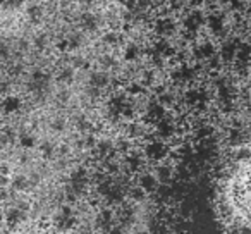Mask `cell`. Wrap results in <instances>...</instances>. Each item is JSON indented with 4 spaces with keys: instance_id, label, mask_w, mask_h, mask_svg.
Here are the masks:
<instances>
[{
    "instance_id": "cell-4",
    "label": "cell",
    "mask_w": 251,
    "mask_h": 234,
    "mask_svg": "<svg viewBox=\"0 0 251 234\" xmlns=\"http://www.w3.org/2000/svg\"><path fill=\"white\" fill-rule=\"evenodd\" d=\"M108 84V76L105 73H93L90 78V88H95V90H103Z\"/></svg>"
},
{
    "instance_id": "cell-13",
    "label": "cell",
    "mask_w": 251,
    "mask_h": 234,
    "mask_svg": "<svg viewBox=\"0 0 251 234\" xmlns=\"http://www.w3.org/2000/svg\"><path fill=\"white\" fill-rule=\"evenodd\" d=\"M174 79L181 81V83H186V81L193 79V69H191V67H188V66L179 67V69L174 73Z\"/></svg>"
},
{
    "instance_id": "cell-10",
    "label": "cell",
    "mask_w": 251,
    "mask_h": 234,
    "mask_svg": "<svg viewBox=\"0 0 251 234\" xmlns=\"http://www.w3.org/2000/svg\"><path fill=\"white\" fill-rule=\"evenodd\" d=\"M236 52H237V42H227L222 47V59L226 62H230L236 57Z\"/></svg>"
},
{
    "instance_id": "cell-40",
    "label": "cell",
    "mask_w": 251,
    "mask_h": 234,
    "mask_svg": "<svg viewBox=\"0 0 251 234\" xmlns=\"http://www.w3.org/2000/svg\"><path fill=\"white\" fill-rule=\"evenodd\" d=\"M248 12H250V16H251V7H250V9H248Z\"/></svg>"
},
{
    "instance_id": "cell-2",
    "label": "cell",
    "mask_w": 251,
    "mask_h": 234,
    "mask_svg": "<svg viewBox=\"0 0 251 234\" xmlns=\"http://www.w3.org/2000/svg\"><path fill=\"white\" fill-rule=\"evenodd\" d=\"M147 155L153 160H160L167 155V147L164 143H158V141H153L147 147Z\"/></svg>"
},
{
    "instance_id": "cell-14",
    "label": "cell",
    "mask_w": 251,
    "mask_h": 234,
    "mask_svg": "<svg viewBox=\"0 0 251 234\" xmlns=\"http://www.w3.org/2000/svg\"><path fill=\"white\" fill-rule=\"evenodd\" d=\"M105 196H107L108 203H121L122 200H124V193H122V189L121 188H114V186L108 189Z\"/></svg>"
},
{
    "instance_id": "cell-29",
    "label": "cell",
    "mask_w": 251,
    "mask_h": 234,
    "mask_svg": "<svg viewBox=\"0 0 251 234\" xmlns=\"http://www.w3.org/2000/svg\"><path fill=\"white\" fill-rule=\"evenodd\" d=\"M232 4V11H243L244 9V0H229Z\"/></svg>"
},
{
    "instance_id": "cell-15",
    "label": "cell",
    "mask_w": 251,
    "mask_h": 234,
    "mask_svg": "<svg viewBox=\"0 0 251 234\" xmlns=\"http://www.w3.org/2000/svg\"><path fill=\"white\" fill-rule=\"evenodd\" d=\"M208 26H210V29H212L213 33H220L224 29V19L220 18V16H217V14H212L208 18Z\"/></svg>"
},
{
    "instance_id": "cell-8",
    "label": "cell",
    "mask_w": 251,
    "mask_h": 234,
    "mask_svg": "<svg viewBox=\"0 0 251 234\" xmlns=\"http://www.w3.org/2000/svg\"><path fill=\"white\" fill-rule=\"evenodd\" d=\"M236 57H237V64H241V66H246L248 60L251 59V47L248 45V43L239 45V47H237Z\"/></svg>"
},
{
    "instance_id": "cell-38",
    "label": "cell",
    "mask_w": 251,
    "mask_h": 234,
    "mask_svg": "<svg viewBox=\"0 0 251 234\" xmlns=\"http://www.w3.org/2000/svg\"><path fill=\"white\" fill-rule=\"evenodd\" d=\"M138 130H140V126H138V124H133V126H131V134H134V136L140 134L141 131H138Z\"/></svg>"
},
{
    "instance_id": "cell-31",
    "label": "cell",
    "mask_w": 251,
    "mask_h": 234,
    "mask_svg": "<svg viewBox=\"0 0 251 234\" xmlns=\"http://www.w3.org/2000/svg\"><path fill=\"white\" fill-rule=\"evenodd\" d=\"M60 79H64V81H71V79H73V71H71V69H66L62 74H60Z\"/></svg>"
},
{
    "instance_id": "cell-12",
    "label": "cell",
    "mask_w": 251,
    "mask_h": 234,
    "mask_svg": "<svg viewBox=\"0 0 251 234\" xmlns=\"http://www.w3.org/2000/svg\"><path fill=\"white\" fill-rule=\"evenodd\" d=\"M158 134L164 138H169L174 134V124L167 119H160L158 121Z\"/></svg>"
},
{
    "instance_id": "cell-27",
    "label": "cell",
    "mask_w": 251,
    "mask_h": 234,
    "mask_svg": "<svg viewBox=\"0 0 251 234\" xmlns=\"http://www.w3.org/2000/svg\"><path fill=\"white\" fill-rule=\"evenodd\" d=\"M114 64H115V62H114V59H112L110 55H103V57L100 59V66H103V67H112Z\"/></svg>"
},
{
    "instance_id": "cell-30",
    "label": "cell",
    "mask_w": 251,
    "mask_h": 234,
    "mask_svg": "<svg viewBox=\"0 0 251 234\" xmlns=\"http://www.w3.org/2000/svg\"><path fill=\"white\" fill-rule=\"evenodd\" d=\"M67 43H69V49H77L81 45V36H73L71 40H67Z\"/></svg>"
},
{
    "instance_id": "cell-21",
    "label": "cell",
    "mask_w": 251,
    "mask_h": 234,
    "mask_svg": "<svg viewBox=\"0 0 251 234\" xmlns=\"http://www.w3.org/2000/svg\"><path fill=\"white\" fill-rule=\"evenodd\" d=\"M112 150H114V147H112L110 141L105 140V141H100V143H98V154H100L101 157H105V155H110Z\"/></svg>"
},
{
    "instance_id": "cell-35",
    "label": "cell",
    "mask_w": 251,
    "mask_h": 234,
    "mask_svg": "<svg viewBox=\"0 0 251 234\" xmlns=\"http://www.w3.org/2000/svg\"><path fill=\"white\" fill-rule=\"evenodd\" d=\"M79 128H81V130H83V131H86V130H90V128H91V124L88 123V121L81 119V121H79Z\"/></svg>"
},
{
    "instance_id": "cell-22",
    "label": "cell",
    "mask_w": 251,
    "mask_h": 234,
    "mask_svg": "<svg viewBox=\"0 0 251 234\" xmlns=\"http://www.w3.org/2000/svg\"><path fill=\"white\" fill-rule=\"evenodd\" d=\"M60 224H62V227H71L74 224V215L71 213L69 208L64 210L62 217H60Z\"/></svg>"
},
{
    "instance_id": "cell-25",
    "label": "cell",
    "mask_w": 251,
    "mask_h": 234,
    "mask_svg": "<svg viewBox=\"0 0 251 234\" xmlns=\"http://www.w3.org/2000/svg\"><path fill=\"white\" fill-rule=\"evenodd\" d=\"M103 42L108 43V45H115V43L119 42V35H117V33H114V31H108L107 35L103 36Z\"/></svg>"
},
{
    "instance_id": "cell-17",
    "label": "cell",
    "mask_w": 251,
    "mask_h": 234,
    "mask_svg": "<svg viewBox=\"0 0 251 234\" xmlns=\"http://www.w3.org/2000/svg\"><path fill=\"white\" fill-rule=\"evenodd\" d=\"M126 164H127V167H129V171H140V167L143 165V160H141L140 155H127V158H126Z\"/></svg>"
},
{
    "instance_id": "cell-36",
    "label": "cell",
    "mask_w": 251,
    "mask_h": 234,
    "mask_svg": "<svg viewBox=\"0 0 251 234\" xmlns=\"http://www.w3.org/2000/svg\"><path fill=\"white\" fill-rule=\"evenodd\" d=\"M208 134H212V128H203V131H200V136H208Z\"/></svg>"
},
{
    "instance_id": "cell-33",
    "label": "cell",
    "mask_w": 251,
    "mask_h": 234,
    "mask_svg": "<svg viewBox=\"0 0 251 234\" xmlns=\"http://www.w3.org/2000/svg\"><path fill=\"white\" fill-rule=\"evenodd\" d=\"M141 91H143V88H141L140 84H131V88H129V93L138 95V93H141Z\"/></svg>"
},
{
    "instance_id": "cell-37",
    "label": "cell",
    "mask_w": 251,
    "mask_h": 234,
    "mask_svg": "<svg viewBox=\"0 0 251 234\" xmlns=\"http://www.w3.org/2000/svg\"><path fill=\"white\" fill-rule=\"evenodd\" d=\"M248 155H250V152H248V150H243L241 154H237V158H239V160H246Z\"/></svg>"
},
{
    "instance_id": "cell-6",
    "label": "cell",
    "mask_w": 251,
    "mask_h": 234,
    "mask_svg": "<svg viewBox=\"0 0 251 234\" xmlns=\"http://www.w3.org/2000/svg\"><path fill=\"white\" fill-rule=\"evenodd\" d=\"M155 31L158 35H172L174 33V23L171 19H158L157 25H155Z\"/></svg>"
},
{
    "instance_id": "cell-16",
    "label": "cell",
    "mask_w": 251,
    "mask_h": 234,
    "mask_svg": "<svg viewBox=\"0 0 251 234\" xmlns=\"http://www.w3.org/2000/svg\"><path fill=\"white\" fill-rule=\"evenodd\" d=\"M213 52H215V49H213L212 43H203L201 47H198L196 49V55L201 57V59H210V57L213 55Z\"/></svg>"
},
{
    "instance_id": "cell-19",
    "label": "cell",
    "mask_w": 251,
    "mask_h": 234,
    "mask_svg": "<svg viewBox=\"0 0 251 234\" xmlns=\"http://www.w3.org/2000/svg\"><path fill=\"white\" fill-rule=\"evenodd\" d=\"M157 181H160V182H167V181H171V169L169 167H158L157 169Z\"/></svg>"
},
{
    "instance_id": "cell-5",
    "label": "cell",
    "mask_w": 251,
    "mask_h": 234,
    "mask_svg": "<svg viewBox=\"0 0 251 234\" xmlns=\"http://www.w3.org/2000/svg\"><path fill=\"white\" fill-rule=\"evenodd\" d=\"M88 181V174L84 169H77V171L73 172V188L74 191H81V189L84 188V184H86Z\"/></svg>"
},
{
    "instance_id": "cell-24",
    "label": "cell",
    "mask_w": 251,
    "mask_h": 234,
    "mask_svg": "<svg viewBox=\"0 0 251 234\" xmlns=\"http://www.w3.org/2000/svg\"><path fill=\"white\" fill-rule=\"evenodd\" d=\"M200 93H201V91H198V90L188 91V93H186V102H188L189 105H193V104H196V102H200Z\"/></svg>"
},
{
    "instance_id": "cell-20",
    "label": "cell",
    "mask_w": 251,
    "mask_h": 234,
    "mask_svg": "<svg viewBox=\"0 0 251 234\" xmlns=\"http://www.w3.org/2000/svg\"><path fill=\"white\" fill-rule=\"evenodd\" d=\"M229 141L232 145H241L243 143V133H241V130H237V128H232L229 133Z\"/></svg>"
},
{
    "instance_id": "cell-1",
    "label": "cell",
    "mask_w": 251,
    "mask_h": 234,
    "mask_svg": "<svg viewBox=\"0 0 251 234\" xmlns=\"http://www.w3.org/2000/svg\"><path fill=\"white\" fill-rule=\"evenodd\" d=\"M126 104L127 102L124 100V97H115L110 100V104H108V114H110L112 119H119L122 115V110H124Z\"/></svg>"
},
{
    "instance_id": "cell-39",
    "label": "cell",
    "mask_w": 251,
    "mask_h": 234,
    "mask_svg": "<svg viewBox=\"0 0 251 234\" xmlns=\"http://www.w3.org/2000/svg\"><path fill=\"white\" fill-rule=\"evenodd\" d=\"M191 4L196 7V5H201L203 4V0H191Z\"/></svg>"
},
{
    "instance_id": "cell-34",
    "label": "cell",
    "mask_w": 251,
    "mask_h": 234,
    "mask_svg": "<svg viewBox=\"0 0 251 234\" xmlns=\"http://www.w3.org/2000/svg\"><path fill=\"white\" fill-rule=\"evenodd\" d=\"M172 100H174V98H172V95H162V97H160L162 104H172Z\"/></svg>"
},
{
    "instance_id": "cell-41",
    "label": "cell",
    "mask_w": 251,
    "mask_h": 234,
    "mask_svg": "<svg viewBox=\"0 0 251 234\" xmlns=\"http://www.w3.org/2000/svg\"><path fill=\"white\" fill-rule=\"evenodd\" d=\"M220 2H229V0H220Z\"/></svg>"
},
{
    "instance_id": "cell-28",
    "label": "cell",
    "mask_w": 251,
    "mask_h": 234,
    "mask_svg": "<svg viewBox=\"0 0 251 234\" xmlns=\"http://www.w3.org/2000/svg\"><path fill=\"white\" fill-rule=\"evenodd\" d=\"M131 196H133L134 200H138V202H140V200H143V198H145V189H143V188L133 189V191H131Z\"/></svg>"
},
{
    "instance_id": "cell-7",
    "label": "cell",
    "mask_w": 251,
    "mask_h": 234,
    "mask_svg": "<svg viewBox=\"0 0 251 234\" xmlns=\"http://www.w3.org/2000/svg\"><path fill=\"white\" fill-rule=\"evenodd\" d=\"M148 119L150 121H160L164 119V115H165V108L162 104H151L150 107H148Z\"/></svg>"
},
{
    "instance_id": "cell-11",
    "label": "cell",
    "mask_w": 251,
    "mask_h": 234,
    "mask_svg": "<svg viewBox=\"0 0 251 234\" xmlns=\"http://www.w3.org/2000/svg\"><path fill=\"white\" fill-rule=\"evenodd\" d=\"M81 26H83L86 31H95L98 28V19L93 14H83L81 16Z\"/></svg>"
},
{
    "instance_id": "cell-3",
    "label": "cell",
    "mask_w": 251,
    "mask_h": 234,
    "mask_svg": "<svg viewBox=\"0 0 251 234\" xmlns=\"http://www.w3.org/2000/svg\"><path fill=\"white\" fill-rule=\"evenodd\" d=\"M201 23H203V14L195 11L193 14L188 16V19H184V28L188 29V33H195L201 26Z\"/></svg>"
},
{
    "instance_id": "cell-18",
    "label": "cell",
    "mask_w": 251,
    "mask_h": 234,
    "mask_svg": "<svg viewBox=\"0 0 251 234\" xmlns=\"http://www.w3.org/2000/svg\"><path fill=\"white\" fill-rule=\"evenodd\" d=\"M138 55H140V49H138V45H134V43H129L127 45V49H126V60H136Z\"/></svg>"
},
{
    "instance_id": "cell-32",
    "label": "cell",
    "mask_w": 251,
    "mask_h": 234,
    "mask_svg": "<svg viewBox=\"0 0 251 234\" xmlns=\"http://www.w3.org/2000/svg\"><path fill=\"white\" fill-rule=\"evenodd\" d=\"M133 215H134L133 208H126V210H124V213H122V219H124V220H127V219H133Z\"/></svg>"
},
{
    "instance_id": "cell-26",
    "label": "cell",
    "mask_w": 251,
    "mask_h": 234,
    "mask_svg": "<svg viewBox=\"0 0 251 234\" xmlns=\"http://www.w3.org/2000/svg\"><path fill=\"white\" fill-rule=\"evenodd\" d=\"M112 188V182L110 181H103L98 184V193H101V195H107V191Z\"/></svg>"
},
{
    "instance_id": "cell-23",
    "label": "cell",
    "mask_w": 251,
    "mask_h": 234,
    "mask_svg": "<svg viewBox=\"0 0 251 234\" xmlns=\"http://www.w3.org/2000/svg\"><path fill=\"white\" fill-rule=\"evenodd\" d=\"M112 219H114V213H112L110 210H103V212L98 215V222H100L101 226H110Z\"/></svg>"
},
{
    "instance_id": "cell-9",
    "label": "cell",
    "mask_w": 251,
    "mask_h": 234,
    "mask_svg": "<svg viewBox=\"0 0 251 234\" xmlns=\"http://www.w3.org/2000/svg\"><path fill=\"white\" fill-rule=\"evenodd\" d=\"M157 178L151 174H143L140 178V188H143L145 191H155L157 189Z\"/></svg>"
}]
</instances>
